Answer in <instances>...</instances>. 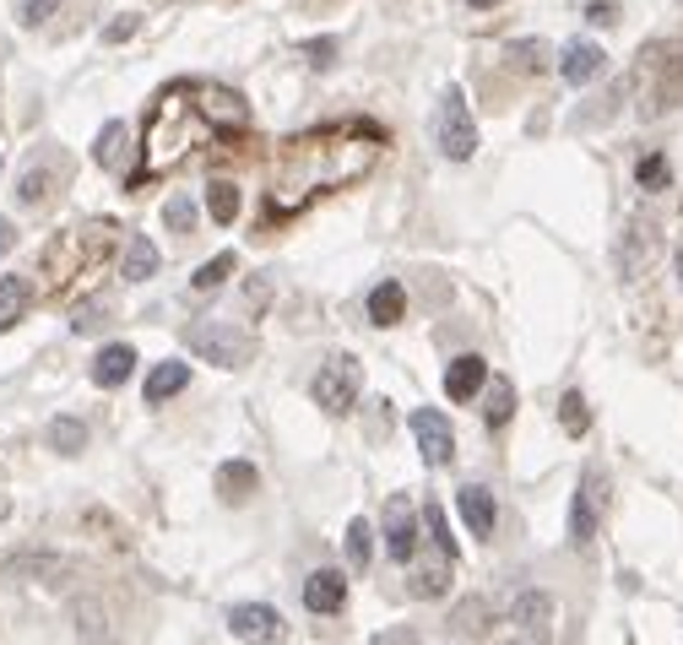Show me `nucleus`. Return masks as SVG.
I'll list each match as a JSON object with an SVG mask.
<instances>
[{"mask_svg":"<svg viewBox=\"0 0 683 645\" xmlns=\"http://www.w3.org/2000/svg\"><path fill=\"white\" fill-rule=\"evenodd\" d=\"M249 126V109L239 93L228 87H212V82H174L158 93L152 115H147V141H141V163L130 169L125 191H141L152 185L158 174H169L174 163H185L190 147L212 130H245Z\"/></svg>","mask_w":683,"mask_h":645,"instance_id":"f257e3e1","label":"nucleus"},{"mask_svg":"<svg viewBox=\"0 0 683 645\" xmlns=\"http://www.w3.org/2000/svg\"><path fill=\"white\" fill-rule=\"evenodd\" d=\"M185 347L195 358L217 364V369H245L255 358V342H249L239 325H223V321H195L185 325Z\"/></svg>","mask_w":683,"mask_h":645,"instance_id":"f03ea898","label":"nucleus"},{"mask_svg":"<svg viewBox=\"0 0 683 645\" xmlns=\"http://www.w3.org/2000/svg\"><path fill=\"white\" fill-rule=\"evenodd\" d=\"M435 141L439 152L450 158V163H467L472 152H478V120H472V109H467V93L461 87H445L435 104Z\"/></svg>","mask_w":683,"mask_h":645,"instance_id":"7ed1b4c3","label":"nucleus"},{"mask_svg":"<svg viewBox=\"0 0 683 645\" xmlns=\"http://www.w3.org/2000/svg\"><path fill=\"white\" fill-rule=\"evenodd\" d=\"M109 245H115V228L109 223H76V228H65L61 239H55V250H50V277L65 282L71 271H82V266L109 256Z\"/></svg>","mask_w":683,"mask_h":645,"instance_id":"20e7f679","label":"nucleus"},{"mask_svg":"<svg viewBox=\"0 0 683 645\" xmlns=\"http://www.w3.org/2000/svg\"><path fill=\"white\" fill-rule=\"evenodd\" d=\"M310 396L326 407V412H353V407H359V396H364V369H359V358H348V353L326 358V364H320V375H314Z\"/></svg>","mask_w":683,"mask_h":645,"instance_id":"39448f33","label":"nucleus"},{"mask_svg":"<svg viewBox=\"0 0 683 645\" xmlns=\"http://www.w3.org/2000/svg\"><path fill=\"white\" fill-rule=\"evenodd\" d=\"M651 104H640V115H662L683 104V44H657L651 50Z\"/></svg>","mask_w":683,"mask_h":645,"instance_id":"423d86ee","label":"nucleus"},{"mask_svg":"<svg viewBox=\"0 0 683 645\" xmlns=\"http://www.w3.org/2000/svg\"><path fill=\"white\" fill-rule=\"evenodd\" d=\"M657 250H662V228H657V217L634 212V217H629V228H623V239H619L623 277H640V271H651Z\"/></svg>","mask_w":683,"mask_h":645,"instance_id":"0eeeda50","label":"nucleus"},{"mask_svg":"<svg viewBox=\"0 0 683 645\" xmlns=\"http://www.w3.org/2000/svg\"><path fill=\"white\" fill-rule=\"evenodd\" d=\"M407 429H413L418 455H424L429 466H450V455H456V429H450V418H445V412H435V407H418V412L407 418Z\"/></svg>","mask_w":683,"mask_h":645,"instance_id":"6e6552de","label":"nucleus"},{"mask_svg":"<svg viewBox=\"0 0 683 645\" xmlns=\"http://www.w3.org/2000/svg\"><path fill=\"white\" fill-rule=\"evenodd\" d=\"M228 635L239 645H277L282 641V613L266 602H239V608H228Z\"/></svg>","mask_w":683,"mask_h":645,"instance_id":"1a4fd4ad","label":"nucleus"},{"mask_svg":"<svg viewBox=\"0 0 683 645\" xmlns=\"http://www.w3.org/2000/svg\"><path fill=\"white\" fill-rule=\"evenodd\" d=\"M510 619H515V641H526V645L554 641V596L548 591H521L515 608H510Z\"/></svg>","mask_w":683,"mask_h":645,"instance_id":"9d476101","label":"nucleus"},{"mask_svg":"<svg viewBox=\"0 0 683 645\" xmlns=\"http://www.w3.org/2000/svg\"><path fill=\"white\" fill-rule=\"evenodd\" d=\"M602 499H608L602 472H586V477H580V488H575V505H569V542H591V537H597Z\"/></svg>","mask_w":683,"mask_h":645,"instance_id":"9b49d317","label":"nucleus"},{"mask_svg":"<svg viewBox=\"0 0 683 645\" xmlns=\"http://www.w3.org/2000/svg\"><path fill=\"white\" fill-rule=\"evenodd\" d=\"M385 553H391L396 565H407V559L418 553V510H413V499H402V494L385 499Z\"/></svg>","mask_w":683,"mask_h":645,"instance_id":"f8f14e48","label":"nucleus"},{"mask_svg":"<svg viewBox=\"0 0 683 645\" xmlns=\"http://www.w3.org/2000/svg\"><path fill=\"white\" fill-rule=\"evenodd\" d=\"M608 71V55H602V44H591V39H569L559 50V76L569 87H586V82H597Z\"/></svg>","mask_w":683,"mask_h":645,"instance_id":"ddd939ff","label":"nucleus"},{"mask_svg":"<svg viewBox=\"0 0 683 645\" xmlns=\"http://www.w3.org/2000/svg\"><path fill=\"white\" fill-rule=\"evenodd\" d=\"M6 576H17V581H44V585H61L65 576H76V565L65 559V553H11L6 559Z\"/></svg>","mask_w":683,"mask_h":645,"instance_id":"4468645a","label":"nucleus"},{"mask_svg":"<svg viewBox=\"0 0 683 645\" xmlns=\"http://www.w3.org/2000/svg\"><path fill=\"white\" fill-rule=\"evenodd\" d=\"M483 386H489V364H483L478 353L450 358V369H445V396H450V401H472Z\"/></svg>","mask_w":683,"mask_h":645,"instance_id":"2eb2a0df","label":"nucleus"},{"mask_svg":"<svg viewBox=\"0 0 683 645\" xmlns=\"http://www.w3.org/2000/svg\"><path fill=\"white\" fill-rule=\"evenodd\" d=\"M456 510H461V520H467V531L483 542V537H494V494L483 488V483H467L461 494H456Z\"/></svg>","mask_w":683,"mask_h":645,"instance_id":"dca6fc26","label":"nucleus"},{"mask_svg":"<svg viewBox=\"0 0 683 645\" xmlns=\"http://www.w3.org/2000/svg\"><path fill=\"white\" fill-rule=\"evenodd\" d=\"M130 375H136V347H130V342H109V347L93 358V386L115 390V386H125Z\"/></svg>","mask_w":683,"mask_h":645,"instance_id":"f3484780","label":"nucleus"},{"mask_svg":"<svg viewBox=\"0 0 683 645\" xmlns=\"http://www.w3.org/2000/svg\"><path fill=\"white\" fill-rule=\"evenodd\" d=\"M342 602H348L342 570H314L310 581H305V608L310 613H342Z\"/></svg>","mask_w":683,"mask_h":645,"instance_id":"a211bd4d","label":"nucleus"},{"mask_svg":"<svg viewBox=\"0 0 683 645\" xmlns=\"http://www.w3.org/2000/svg\"><path fill=\"white\" fill-rule=\"evenodd\" d=\"M152 271H158V245H152L147 234H130L120 250V277L125 282H147Z\"/></svg>","mask_w":683,"mask_h":645,"instance_id":"6ab92c4d","label":"nucleus"},{"mask_svg":"<svg viewBox=\"0 0 683 645\" xmlns=\"http://www.w3.org/2000/svg\"><path fill=\"white\" fill-rule=\"evenodd\" d=\"M402 315H407V288H402V282H391V277H385V282H374V288H370V321L374 325H396Z\"/></svg>","mask_w":683,"mask_h":645,"instance_id":"aec40b11","label":"nucleus"},{"mask_svg":"<svg viewBox=\"0 0 683 645\" xmlns=\"http://www.w3.org/2000/svg\"><path fill=\"white\" fill-rule=\"evenodd\" d=\"M255 488H260V472H255L249 461H223V466H217V494H223L228 505L249 499Z\"/></svg>","mask_w":683,"mask_h":645,"instance_id":"412c9836","label":"nucleus"},{"mask_svg":"<svg viewBox=\"0 0 683 645\" xmlns=\"http://www.w3.org/2000/svg\"><path fill=\"white\" fill-rule=\"evenodd\" d=\"M125 152H130V130H125L120 120H109V126L98 130V141H93V158H98V169L125 174Z\"/></svg>","mask_w":683,"mask_h":645,"instance_id":"4be33fe9","label":"nucleus"},{"mask_svg":"<svg viewBox=\"0 0 683 645\" xmlns=\"http://www.w3.org/2000/svg\"><path fill=\"white\" fill-rule=\"evenodd\" d=\"M28 304H33V282L28 277H0V331H11L22 321Z\"/></svg>","mask_w":683,"mask_h":645,"instance_id":"5701e85b","label":"nucleus"},{"mask_svg":"<svg viewBox=\"0 0 683 645\" xmlns=\"http://www.w3.org/2000/svg\"><path fill=\"white\" fill-rule=\"evenodd\" d=\"M185 386H190V364L169 358V364H158V369L147 375V401H169V396H180Z\"/></svg>","mask_w":683,"mask_h":645,"instance_id":"b1692460","label":"nucleus"},{"mask_svg":"<svg viewBox=\"0 0 683 645\" xmlns=\"http://www.w3.org/2000/svg\"><path fill=\"white\" fill-rule=\"evenodd\" d=\"M450 630H456V635H472V641L489 635V602H483V596H461L456 613H450Z\"/></svg>","mask_w":683,"mask_h":645,"instance_id":"393cba45","label":"nucleus"},{"mask_svg":"<svg viewBox=\"0 0 683 645\" xmlns=\"http://www.w3.org/2000/svg\"><path fill=\"white\" fill-rule=\"evenodd\" d=\"M50 451L82 455L87 451V423H82V418H55V423H50Z\"/></svg>","mask_w":683,"mask_h":645,"instance_id":"a878e982","label":"nucleus"},{"mask_svg":"<svg viewBox=\"0 0 683 645\" xmlns=\"http://www.w3.org/2000/svg\"><path fill=\"white\" fill-rule=\"evenodd\" d=\"M559 429L569 434V440H580V434L591 429V407H586L580 390H564L559 396Z\"/></svg>","mask_w":683,"mask_h":645,"instance_id":"bb28decb","label":"nucleus"},{"mask_svg":"<svg viewBox=\"0 0 683 645\" xmlns=\"http://www.w3.org/2000/svg\"><path fill=\"white\" fill-rule=\"evenodd\" d=\"M370 559H374V531L364 516H353L348 520V570H370Z\"/></svg>","mask_w":683,"mask_h":645,"instance_id":"cd10ccee","label":"nucleus"},{"mask_svg":"<svg viewBox=\"0 0 683 645\" xmlns=\"http://www.w3.org/2000/svg\"><path fill=\"white\" fill-rule=\"evenodd\" d=\"M515 412V386L510 380H489V401H483V423L489 429H504Z\"/></svg>","mask_w":683,"mask_h":645,"instance_id":"c85d7f7f","label":"nucleus"},{"mask_svg":"<svg viewBox=\"0 0 683 645\" xmlns=\"http://www.w3.org/2000/svg\"><path fill=\"white\" fill-rule=\"evenodd\" d=\"M206 212H212V223H234L239 217V185H228V180H217L212 191H206Z\"/></svg>","mask_w":683,"mask_h":645,"instance_id":"c756f323","label":"nucleus"},{"mask_svg":"<svg viewBox=\"0 0 683 645\" xmlns=\"http://www.w3.org/2000/svg\"><path fill=\"white\" fill-rule=\"evenodd\" d=\"M634 180H640V191H668V185H673V169H668V158H662V152H645V158H640V169H634Z\"/></svg>","mask_w":683,"mask_h":645,"instance_id":"7c9ffc66","label":"nucleus"},{"mask_svg":"<svg viewBox=\"0 0 683 645\" xmlns=\"http://www.w3.org/2000/svg\"><path fill=\"white\" fill-rule=\"evenodd\" d=\"M234 266H239V260L228 256V250H223V256H212L201 271H195V288H201V293H206V288H223V282L234 277Z\"/></svg>","mask_w":683,"mask_h":645,"instance_id":"2f4dec72","label":"nucleus"},{"mask_svg":"<svg viewBox=\"0 0 683 645\" xmlns=\"http://www.w3.org/2000/svg\"><path fill=\"white\" fill-rule=\"evenodd\" d=\"M17 201L22 206H44L50 201V169H28L22 185H17Z\"/></svg>","mask_w":683,"mask_h":645,"instance_id":"473e14b6","label":"nucleus"},{"mask_svg":"<svg viewBox=\"0 0 683 645\" xmlns=\"http://www.w3.org/2000/svg\"><path fill=\"white\" fill-rule=\"evenodd\" d=\"M163 223H169L174 234H195V206H190L185 195H169V206H163Z\"/></svg>","mask_w":683,"mask_h":645,"instance_id":"72a5a7b5","label":"nucleus"},{"mask_svg":"<svg viewBox=\"0 0 683 645\" xmlns=\"http://www.w3.org/2000/svg\"><path fill=\"white\" fill-rule=\"evenodd\" d=\"M61 11V0H17V22L22 28H39V22H50Z\"/></svg>","mask_w":683,"mask_h":645,"instance_id":"f704fd0d","label":"nucleus"},{"mask_svg":"<svg viewBox=\"0 0 683 645\" xmlns=\"http://www.w3.org/2000/svg\"><path fill=\"white\" fill-rule=\"evenodd\" d=\"M510 61L521 65V71H543V65H548V50H543L537 39H521V44H510Z\"/></svg>","mask_w":683,"mask_h":645,"instance_id":"c9c22d12","label":"nucleus"},{"mask_svg":"<svg viewBox=\"0 0 683 645\" xmlns=\"http://www.w3.org/2000/svg\"><path fill=\"white\" fill-rule=\"evenodd\" d=\"M104 321H109V304H104V299H87V304H76V315H71V331H98Z\"/></svg>","mask_w":683,"mask_h":645,"instance_id":"e433bc0d","label":"nucleus"},{"mask_svg":"<svg viewBox=\"0 0 683 645\" xmlns=\"http://www.w3.org/2000/svg\"><path fill=\"white\" fill-rule=\"evenodd\" d=\"M445 591H450V570H418V576H413V596H429V602H435Z\"/></svg>","mask_w":683,"mask_h":645,"instance_id":"4c0bfd02","label":"nucleus"},{"mask_svg":"<svg viewBox=\"0 0 683 645\" xmlns=\"http://www.w3.org/2000/svg\"><path fill=\"white\" fill-rule=\"evenodd\" d=\"M424 520H429V531H435L439 553H445V559H456V537H450V531H445V510H439L435 499H429V510H424Z\"/></svg>","mask_w":683,"mask_h":645,"instance_id":"58836bf2","label":"nucleus"},{"mask_svg":"<svg viewBox=\"0 0 683 645\" xmlns=\"http://www.w3.org/2000/svg\"><path fill=\"white\" fill-rule=\"evenodd\" d=\"M299 55H305L314 71H331V61H337V39H310V44H305Z\"/></svg>","mask_w":683,"mask_h":645,"instance_id":"ea45409f","label":"nucleus"},{"mask_svg":"<svg viewBox=\"0 0 683 645\" xmlns=\"http://www.w3.org/2000/svg\"><path fill=\"white\" fill-rule=\"evenodd\" d=\"M586 17H591L597 28H613V22H619V6H613V0H591V6H586Z\"/></svg>","mask_w":683,"mask_h":645,"instance_id":"a19ab883","label":"nucleus"},{"mask_svg":"<svg viewBox=\"0 0 683 645\" xmlns=\"http://www.w3.org/2000/svg\"><path fill=\"white\" fill-rule=\"evenodd\" d=\"M130 33H136V17H115V22L104 28V39H109V44H120V39H130Z\"/></svg>","mask_w":683,"mask_h":645,"instance_id":"79ce46f5","label":"nucleus"},{"mask_svg":"<svg viewBox=\"0 0 683 645\" xmlns=\"http://www.w3.org/2000/svg\"><path fill=\"white\" fill-rule=\"evenodd\" d=\"M11 245H17V228H11V223H6V217H0V256H6V250H11Z\"/></svg>","mask_w":683,"mask_h":645,"instance_id":"37998d69","label":"nucleus"},{"mask_svg":"<svg viewBox=\"0 0 683 645\" xmlns=\"http://www.w3.org/2000/svg\"><path fill=\"white\" fill-rule=\"evenodd\" d=\"M380 645H418L407 630H391V635H380Z\"/></svg>","mask_w":683,"mask_h":645,"instance_id":"c03bdc74","label":"nucleus"},{"mask_svg":"<svg viewBox=\"0 0 683 645\" xmlns=\"http://www.w3.org/2000/svg\"><path fill=\"white\" fill-rule=\"evenodd\" d=\"M11 516V494H6V488H0V520Z\"/></svg>","mask_w":683,"mask_h":645,"instance_id":"a18cd8bd","label":"nucleus"},{"mask_svg":"<svg viewBox=\"0 0 683 645\" xmlns=\"http://www.w3.org/2000/svg\"><path fill=\"white\" fill-rule=\"evenodd\" d=\"M467 6H472V11H489V6H499V0H467Z\"/></svg>","mask_w":683,"mask_h":645,"instance_id":"49530a36","label":"nucleus"},{"mask_svg":"<svg viewBox=\"0 0 683 645\" xmlns=\"http://www.w3.org/2000/svg\"><path fill=\"white\" fill-rule=\"evenodd\" d=\"M679 282H683V239H679Z\"/></svg>","mask_w":683,"mask_h":645,"instance_id":"de8ad7c7","label":"nucleus"},{"mask_svg":"<svg viewBox=\"0 0 683 645\" xmlns=\"http://www.w3.org/2000/svg\"><path fill=\"white\" fill-rule=\"evenodd\" d=\"M515 645H526V641H515Z\"/></svg>","mask_w":683,"mask_h":645,"instance_id":"09e8293b","label":"nucleus"}]
</instances>
